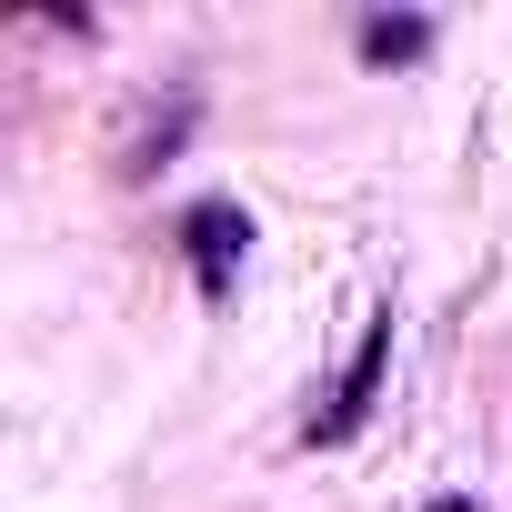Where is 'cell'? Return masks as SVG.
I'll return each mask as SVG.
<instances>
[{
	"label": "cell",
	"instance_id": "6da1fadb",
	"mask_svg": "<svg viewBox=\"0 0 512 512\" xmlns=\"http://www.w3.org/2000/svg\"><path fill=\"white\" fill-rule=\"evenodd\" d=\"M382 362H392V312H372V322H362V342H352V362H342L332 402H322L302 432H312V442H352V432H362V412H372V392H382Z\"/></svg>",
	"mask_w": 512,
	"mask_h": 512
},
{
	"label": "cell",
	"instance_id": "7a4b0ae2",
	"mask_svg": "<svg viewBox=\"0 0 512 512\" xmlns=\"http://www.w3.org/2000/svg\"><path fill=\"white\" fill-rule=\"evenodd\" d=\"M181 241H191V272H201V292L221 302V292H231V272H241V241H251V221H241L231 201H201V211L181 221Z\"/></svg>",
	"mask_w": 512,
	"mask_h": 512
},
{
	"label": "cell",
	"instance_id": "3957f363",
	"mask_svg": "<svg viewBox=\"0 0 512 512\" xmlns=\"http://www.w3.org/2000/svg\"><path fill=\"white\" fill-rule=\"evenodd\" d=\"M372 51H382V61H392V51H422V21H382V31H372Z\"/></svg>",
	"mask_w": 512,
	"mask_h": 512
},
{
	"label": "cell",
	"instance_id": "277c9868",
	"mask_svg": "<svg viewBox=\"0 0 512 512\" xmlns=\"http://www.w3.org/2000/svg\"><path fill=\"white\" fill-rule=\"evenodd\" d=\"M432 512H472V502H462V492H442V502H432Z\"/></svg>",
	"mask_w": 512,
	"mask_h": 512
}]
</instances>
